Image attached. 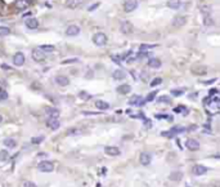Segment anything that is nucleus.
Returning a JSON list of instances; mask_svg holds the SVG:
<instances>
[{"instance_id": "obj_45", "label": "nucleus", "mask_w": 220, "mask_h": 187, "mask_svg": "<svg viewBox=\"0 0 220 187\" xmlns=\"http://www.w3.org/2000/svg\"><path fill=\"white\" fill-rule=\"evenodd\" d=\"M216 81V79H211V80H207V81H203V84H212V83H215Z\"/></svg>"}, {"instance_id": "obj_36", "label": "nucleus", "mask_w": 220, "mask_h": 187, "mask_svg": "<svg viewBox=\"0 0 220 187\" xmlns=\"http://www.w3.org/2000/svg\"><path fill=\"white\" fill-rule=\"evenodd\" d=\"M5 99H8V93L4 89H0V101H5Z\"/></svg>"}, {"instance_id": "obj_8", "label": "nucleus", "mask_w": 220, "mask_h": 187, "mask_svg": "<svg viewBox=\"0 0 220 187\" xmlns=\"http://www.w3.org/2000/svg\"><path fill=\"white\" fill-rule=\"evenodd\" d=\"M47 125H48V128L52 129V131H57V129L61 127V123H59V120H58V118H50L47 121Z\"/></svg>"}, {"instance_id": "obj_11", "label": "nucleus", "mask_w": 220, "mask_h": 187, "mask_svg": "<svg viewBox=\"0 0 220 187\" xmlns=\"http://www.w3.org/2000/svg\"><path fill=\"white\" fill-rule=\"evenodd\" d=\"M144 102L145 101H143V98H142V96H133L130 99H129V103L131 105V106H142V105H144Z\"/></svg>"}, {"instance_id": "obj_38", "label": "nucleus", "mask_w": 220, "mask_h": 187, "mask_svg": "<svg viewBox=\"0 0 220 187\" xmlns=\"http://www.w3.org/2000/svg\"><path fill=\"white\" fill-rule=\"evenodd\" d=\"M155 47H156V44H148V45H147V44H142L141 45V50L143 52V50H145V49H151V48H155Z\"/></svg>"}, {"instance_id": "obj_40", "label": "nucleus", "mask_w": 220, "mask_h": 187, "mask_svg": "<svg viewBox=\"0 0 220 187\" xmlns=\"http://www.w3.org/2000/svg\"><path fill=\"white\" fill-rule=\"evenodd\" d=\"M111 58H112V61H113V62H116V63H120V62H121V60H122L120 56H112Z\"/></svg>"}, {"instance_id": "obj_32", "label": "nucleus", "mask_w": 220, "mask_h": 187, "mask_svg": "<svg viewBox=\"0 0 220 187\" xmlns=\"http://www.w3.org/2000/svg\"><path fill=\"white\" fill-rule=\"evenodd\" d=\"M161 83H162V79H161V77H155L151 81V87H157V85H160Z\"/></svg>"}, {"instance_id": "obj_7", "label": "nucleus", "mask_w": 220, "mask_h": 187, "mask_svg": "<svg viewBox=\"0 0 220 187\" xmlns=\"http://www.w3.org/2000/svg\"><path fill=\"white\" fill-rule=\"evenodd\" d=\"M80 27L76 26V25H71L67 27V30H66V35L67 36H77V35L80 34Z\"/></svg>"}, {"instance_id": "obj_10", "label": "nucleus", "mask_w": 220, "mask_h": 187, "mask_svg": "<svg viewBox=\"0 0 220 187\" xmlns=\"http://www.w3.org/2000/svg\"><path fill=\"white\" fill-rule=\"evenodd\" d=\"M121 32L122 34H131V31H133V25H131L129 21H124V22L121 23Z\"/></svg>"}, {"instance_id": "obj_1", "label": "nucleus", "mask_w": 220, "mask_h": 187, "mask_svg": "<svg viewBox=\"0 0 220 187\" xmlns=\"http://www.w3.org/2000/svg\"><path fill=\"white\" fill-rule=\"evenodd\" d=\"M38 169L40 172H44V173H49V172H53L54 169V164L49 160H43L38 164Z\"/></svg>"}, {"instance_id": "obj_2", "label": "nucleus", "mask_w": 220, "mask_h": 187, "mask_svg": "<svg viewBox=\"0 0 220 187\" xmlns=\"http://www.w3.org/2000/svg\"><path fill=\"white\" fill-rule=\"evenodd\" d=\"M93 43L97 47H103L106 45V43H107V36H106V34L103 32H97V34H94V36H93Z\"/></svg>"}, {"instance_id": "obj_39", "label": "nucleus", "mask_w": 220, "mask_h": 187, "mask_svg": "<svg viewBox=\"0 0 220 187\" xmlns=\"http://www.w3.org/2000/svg\"><path fill=\"white\" fill-rule=\"evenodd\" d=\"M185 131V128H183V127H174L171 131H170V133H174V132H184Z\"/></svg>"}, {"instance_id": "obj_15", "label": "nucleus", "mask_w": 220, "mask_h": 187, "mask_svg": "<svg viewBox=\"0 0 220 187\" xmlns=\"http://www.w3.org/2000/svg\"><path fill=\"white\" fill-rule=\"evenodd\" d=\"M187 23V18L183 17V16H177L173 19V26L178 27V26H184Z\"/></svg>"}, {"instance_id": "obj_12", "label": "nucleus", "mask_w": 220, "mask_h": 187, "mask_svg": "<svg viewBox=\"0 0 220 187\" xmlns=\"http://www.w3.org/2000/svg\"><path fill=\"white\" fill-rule=\"evenodd\" d=\"M139 161H141V164L142 165H148V164H151V161H152V156H151V154H148V152H143V154H141V157H139Z\"/></svg>"}, {"instance_id": "obj_16", "label": "nucleus", "mask_w": 220, "mask_h": 187, "mask_svg": "<svg viewBox=\"0 0 220 187\" xmlns=\"http://www.w3.org/2000/svg\"><path fill=\"white\" fill-rule=\"evenodd\" d=\"M26 26H27V28H30V30H35V28L39 27V21L36 18H28L26 21Z\"/></svg>"}, {"instance_id": "obj_19", "label": "nucleus", "mask_w": 220, "mask_h": 187, "mask_svg": "<svg viewBox=\"0 0 220 187\" xmlns=\"http://www.w3.org/2000/svg\"><path fill=\"white\" fill-rule=\"evenodd\" d=\"M112 77L115 80H122V79L126 77V74H125V71H122V70H115L112 74Z\"/></svg>"}, {"instance_id": "obj_37", "label": "nucleus", "mask_w": 220, "mask_h": 187, "mask_svg": "<svg viewBox=\"0 0 220 187\" xmlns=\"http://www.w3.org/2000/svg\"><path fill=\"white\" fill-rule=\"evenodd\" d=\"M22 187H38V186L31 181H25L23 183H22Z\"/></svg>"}, {"instance_id": "obj_49", "label": "nucleus", "mask_w": 220, "mask_h": 187, "mask_svg": "<svg viewBox=\"0 0 220 187\" xmlns=\"http://www.w3.org/2000/svg\"><path fill=\"white\" fill-rule=\"evenodd\" d=\"M25 2H26V3H27V4H31V3H32V2H34V0H25Z\"/></svg>"}, {"instance_id": "obj_24", "label": "nucleus", "mask_w": 220, "mask_h": 187, "mask_svg": "<svg viewBox=\"0 0 220 187\" xmlns=\"http://www.w3.org/2000/svg\"><path fill=\"white\" fill-rule=\"evenodd\" d=\"M14 5H16V8H17L18 10H25L27 6H28V4L25 2V0H17V2L14 3Z\"/></svg>"}, {"instance_id": "obj_13", "label": "nucleus", "mask_w": 220, "mask_h": 187, "mask_svg": "<svg viewBox=\"0 0 220 187\" xmlns=\"http://www.w3.org/2000/svg\"><path fill=\"white\" fill-rule=\"evenodd\" d=\"M104 152L109 156H117V155H120V148L119 147H115V146H107L104 148Z\"/></svg>"}, {"instance_id": "obj_50", "label": "nucleus", "mask_w": 220, "mask_h": 187, "mask_svg": "<svg viewBox=\"0 0 220 187\" xmlns=\"http://www.w3.org/2000/svg\"><path fill=\"white\" fill-rule=\"evenodd\" d=\"M2 121H3V116H2V115H0V123H2Z\"/></svg>"}, {"instance_id": "obj_41", "label": "nucleus", "mask_w": 220, "mask_h": 187, "mask_svg": "<svg viewBox=\"0 0 220 187\" xmlns=\"http://www.w3.org/2000/svg\"><path fill=\"white\" fill-rule=\"evenodd\" d=\"M99 5H100L99 3H95V4H93V5H90V6H89V12H93L94 9H97V8H98V6H99Z\"/></svg>"}, {"instance_id": "obj_26", "label": "nucleus", "mask_w": 220, "mask_h": 187, "mask_svg": "<svg viewBox=\"0 0 220 187\" xmlns=\"http://www.w3.org/2000/svg\"><path fill=\"white\" fill-rule=\"evenodd\" d=\"M10 34V28L6 26H0V36H6Z\"/></svg>"}, {"instance_id": "obj_27", "label": "nucleus", "mask_w": 220, "mask_h": 187, "mask_svg": "<svg viewBox=\"0 0 220 187\" xmlns=\"http://www.w3.org/2000/svg\"><path fill=\"white\" fill-rule=\"evenodd\" d=\"M9 159V152L5 150H2L0 151V161H5Z\"/></svg>"}, {"instance_id": "obj_46", "label": "nucleus", "mask_w": 220, "mask_h": 187, "mask_svg": "<svg viewBox=\"0 0 220 187\" xmlns=\"http://www.w3.org/2000/svg\"><path fill=\"white\" fill-rule=\"evenodd\" d=\"M70 134H79V131H77V129H71Z\"/></svg>"}, {"instance_id": "obj_25", "label": "nucleus", "mask_w": 220, "mask_h": 187, "mask_svg": "<svg viewBox=\"0 0 220 187\" xmlns=\"http://www.w3.org/2000/svg\"><path fill=\"white\" fill-rule=\"evenodd\" d=\"M95 106H97V109H99V110H108L109 109V105L107 102H104V101H100V99L95 102Z\"/></svg>"}, {"instance_id": "obj_21", "label": "nucleus", "mask_w": 220, "mask_h": 187, "mask_svg": "<svg viewBox=\"0 0 220 187\" xmlns=\"http://www.w3.org/2000/svg\"><path fill=\"white\" fill-rule=\"evenodd\" d=\"M180 5H181L180 0H169V2H167V6L170 9H179Z\"/></svg>"}, {"instance_id": "obj_33", "label": "nucleus", "mask_w": 220, "mask_h": 187, "mask_svg": "<svg viewBox=\"0 0 220 187\" xmlns=\"http://www.w3.org/2000/svg\"><path fill=\"white\" fill-rule=\"evenodd\" d=\"M79 97L81 98V99H84V101H88V99H90V98H92V96L89 94V93H86V92H80Z\"/></svg>"}, {"instance_id": "obj_35", "label": "nucleus", "mask_w": 220, "mask_h": 187, "mask_svg": "<svg viewBox=\"0 0 220 187\" xmlns=\"http://www.w3.org/2000/svg\"><path fill=\"white\" fill-rule=\"evenodd\" d=\"M156 94H157V92H151L147 96L145 102H151V101H153V99H155V97H156Z\"/></svg>"}, {"instance_id": "obj_14", "label": "nucleus", "mask_w": 220, "mask_h": 187, "mask_svg": "<svg viewBox=\"0 0 220 187\" xmlns=\"http://www.w3.org/2000/svg\"><path fill=\"white\" fill-rule=\"evenodd\" d=\"M55 83L59 85V87H66V85L70 84V79L67 76H63V75H58L55 77Z\"/></svg>"}, {"instance_id": "obj_28", "label": "nucleus", "mask_w": 220, "mask_h": 187, "mask_svg": "<svg viewBox=\"0 0 220 187\" xmlns=\"http://www.w3.org/2000/svg\"><path fill=\"white\" fill-rule=\"evenodd\" d=\"M39 49L41 50V52H53L55 48H54L53 45H41Z\"/></svg>"}, {"instance_id": "obj_48", "label": "nucleus", "mask_w": 220, "mask_h": 187, "mask_svg": "<svg viewBox=\"0 0 220 187\" xmlns=\"http://www.w3.org/2000/svg\"><path fill=\"white\" fill-rule=\"evenodd\" d=\"M30 14H31V12H28V13H25V14H23V17H28V16H30Z\"/></svg>"}, {"instance_id": "obj_3", "label": "nucleus", "mask_w": 220, "mask_h": 187, "mask_svg": "<svg viewBox=\"0 0 220 187\" xmlns=\"http://www.w3.org/2000/svg\"><path fill=\"white\" fill-rule=\"evenodd\" d=\"M25 61H26V57H25V54L22 53V52H17L16 54L13 56V63L16 64V66H18V67L23 66Z\"/></svg>"}, {"instance_id": "obj_42", "label": "nucleus", "mask_w": 220, "mask_h": 187, "mask_svg": "<svg viewBox=\"0 0 220 187\" xmlns=\"http://www.w3.org/2000/svg\"><path fill=\"white\" fill-rule=\"evenodd\" d=\"M73 62H77V58H71V60H66V61H63L62 63H63V64H66V63H73Z\"/></svg>"}, {"instance_id": "obj_20", "label": "nucleus", "mask_w": 220, "mask_h": 187, "mask_svg": "<svg viewBox=\"0 0 220 187\" xmlns=\"http://www.w3.org/2000/svg\"><path fill=\"white\" fill-rule=\"evenodd\" d=\"M183 178V173L181 172H173L171 174H169V179L170 181H174V182H178V181H180V179Z\"/></svg>"}, {"instance_id": "obj_43", "label": "nucleus", "mask_w": 220, "mask_h": 187, "mask_svg": "<svg viewBox=\"0 0 220 187\" xmlns=\"http://www.w3.org/2000/svg\"><path fill=\"white\" fill-rule=\"evenodd\" d=\"M44 137H36V138H32V143H39V142H43Z\"/></svg>"}, {"instance_id": "obj_34", "label": "nucleus", "mask_w": 220, "mask_h": 187, "mask_svg": "<svg viewBox=\"0 0 220 187\" xmlns=\"http://www.w3.org/2000/svg\"><path fill=\"white\" fill-rule=\"evenodd\" d=\"M183 93H184V90H183V89H173V90H171V96L179 97V96L183 94Z\"/></svg>"}, {"instance_id": "obj_23", "label": "nucleus", "mask_w": 220, "mask_h": 187, "mask_svg": "<svg viewBox=\"0 0 220 187\" xmlns=\"http://www.w3.org/2000/svg\"><path fill=\"white\" fill-rule=\"evenodd\" d=\"M148 66L151 69H160L161 67V61L158 58H152L148 61Z\"/></svg>"}, {"instance_id": "obj_44", "label": "nucleus", "mask_w": 220, "mask_h": 187, "mask_svg": "<svg viewBox=\"0 0 220 187\" xmlns=\"http://www.w3.org/2000/svg\"><path fill=\"white\" fill-rule=\"evenodd\" d=\"M141 77H142V80L145 81V83H147V80H148V79H147V73H145V71H143V73H142V76H141Z\"/></svg>"}, {"instance_id": "obj_6", "label": "nucleus", "mask_w": 220, "mask_h": 187, "mask_svg": "<svg viewBox=\"0 0 220 187\" xmlns=\"http://www.w3.org/2000/svg\"><path fill=\"white\" fill-rule=\"evenodd\" d=\"M185 146H187V148L189 151H197L200 148V142L197 139H194V138H189L187 141V143H185Z\"/></svg>"}, {"instance_id": "obj_22", "label": "nucleus", "mask_w": 220, "mask_h": 187, "mask_svg": "<svg viewBox=\"0 0 220 187\" xmlns=\"http://www.w3.org/2000/svg\"><path fill=\"white\" fill-rule=\"evenodd\" d=\"M3 143H4V146L8 147V148H14V147L17 146V142L14 141L13 138H5V139L3 141Z\"/></svg>"}, {"instance_id": "obj_29", "label": "nucleus", "mask_w": 220, "mask_h": 187, "mask_svg": "<svg viewBox=\"0 0 220 187\" xmlns=\"http://www.w3.org/2000/svg\"><path fill=\"white\" fill-rule=\"evenodd\" d=\"M158 102H162V103H170L171 102V99H170V97L169 96H161V97H158Z\"/></svg>"}, {"instance_id": "obj_47", "label": "nucleus", "mask_w": 220, "mask_h": 187, "mask_svg": "<svg viewBox=\"0 0 220 187\" xmlns=\"http://www.w3.org/2000/svg\"><path fill=\"white\" fill-rule=\"evenodd\" d=\"M216 93H218V90H216V89H211V90H210V96L216 94Z\"/></svg>"}, {"instance_id": "obj_9", "label": "nucleus", "mask_w": 220, "mask_h": 187, "mask_svg": "<svg viewBox=\"0 0 220 187\" xmlns=\"http://www.w3.org/2000/svg\"><path fill=\"white\" fill-rule=\"evenodd\" d=\"M192 172H193V174H194V176H203V174H206L207 168H206V167H203V165L197 164V165H194V167H193Z\"/></svg>"}, {"instance_id": "obj_31", "label": "nucleus", "mask_w": 220, "mask_h": 187, "mask_svg": "<svg viewBox=\"0 0 220 187\" xmlns=\"http://www.w3.org/2000/svg\"><path fill=\"white\" fill-rule=\"evenodd\" d=\"M203 23L206 25V26H212V25H214V19L210 18L209 16H205V18H203Z\"/></svg>"}, {"instance_id": "obj_18", "label": "nucleus", "mask_w": 220, "mask_h": 187, "mask_svg": "<svg viewBox=\"0 0 220 187\" xmlns=\"http://www.w3.org/2000/svg\"><path fill=\"white\" fill-rule=\"evenodd\" d=\"M117 93H120V94H128L129 92H131V87L129 84H122L120 87H117Z\"/></svg>"}, {"instance_id": "obj_5", "label": "nucleus", "mask_w": 220, "mask_h": 187, "mask_svg": "<svg viewBox=\"0 0 220 187\" xmlns=\"http://www.w3.org/2000/svg\"><path fill=\"white\" fill-rule=\"evenodd\" d=\"M138 6V0H126L125 2V5H124V9H125V12L130 13L136 9Z\"/></svg>"}, {"instance_id": "obj_30", "label": "nucleus", "mask_w": 220, "mask_h": 187, "mask_svg": "<svg viewBox=\"0 0 220 187\" xmlns=\"http://www.w3.org/2000/svg\"><path fill=\"white\" fill-rule=\"evenodd\" d=\"M47 111L49 115H52V118H58V115H59V111L55 109H47Z\"/></svg>"}, {"instance_id": "obj_4", "label": "nucleus", "mask_w": 220, "mask_h": 187, "mask_svg": "<svg viewBox=\"0 0 220 187\" xmlns=\"http://www.w3.org/2000/svg\"><path fill=\"white\" fill-rule=\"evenodd\" d=\"M32 60L35 62H43L45 60V53L41 52V50L38 48V49H34L32 50Z\"/></svg>"}, {"instance_id": "obj_17", "label": "nucleus", "mask_w": 220, "mask_h": 187, "mask_svg": "<svg viewBox=\"0 0 220 187\" xmlns=\"http://www.w3.org/2000/svg\"><path fill=\"white\" fill-rule=\"evenodd\" d=\"M66 6L70 9H76L77 6L81 4V0H66Z\"/></svg>"}]
</instances>
